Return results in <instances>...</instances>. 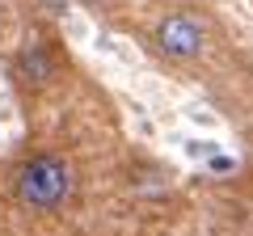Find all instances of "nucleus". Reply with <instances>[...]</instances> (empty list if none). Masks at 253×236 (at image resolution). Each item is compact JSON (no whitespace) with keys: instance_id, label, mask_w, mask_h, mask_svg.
<instances>
[{"instance_id":"4","label":"nucleus","mask_w":253,"mask_h":236,"mask_svg":"<svg viewBox=\"0 0 253 236\" xmlns=\"http://www.w3.org/2000/svg\"><path fill=\"white\" fill-rule=\"evenodd\" d=\"M89 9H101V13H114V9H123L126 0H84Z\"/></svg>"},{"instance_id":"3","label":"nucleus","mask_w":253,"mask_h":236,"mask_svg":"<svg viewBox=\"0 0 253 236\" xmlns=\"http://www.w3.org/2000/svg\"><path fill=\"white\" fill-rule=\"evenodd\" d=\"M55 68H59V64H55L51 46H46V42H34V38H30V42L17 51V59H13L17 80H21V84H34V89H42V84L55 80Z\"/></svg>"},{"instance_id":"2","label":"nucleus","mask_w":253,"mask_h":236,"mask_svg":"<svg viewBox=\"0 0 253 236\" xmlns=\"http://www.w3.org/2000/svg\"><path fill=\"white\" fill-rule=\"evenodd\" d=\"M211 42V26L194 9H173L152 26V46L173 64H194Z\"/></svg>"},{"instance_id":"5","label":"nucleus","mask_w":253,"mask_h":236,"mask_svg":"<svg viewBox=\"0 0 253 236\" xmlns=\"http://www.w3.org/2000/svg\"><path fill=\"white\" fill-rule=\"evenodd\" d=\"M0 4H9V0H0Z\"/></svg>"},{"instance_id":"1","label":"nucleus","mask_w":253,"mask_h":236,"mask_svg":"<svg viewBox=\"0 0 253 236\" xmlns=\"http://www.w3.org/2000/svg\"><path fill=\"white\" fill-rule=\"evenodd\" d=\"M76 194V169L55 152H34L17 164L13 173V198L26 211L51 215Z\"/></svg>"}]
</instances>
